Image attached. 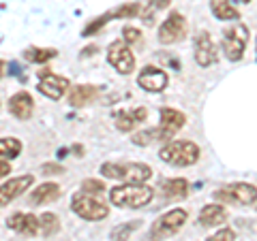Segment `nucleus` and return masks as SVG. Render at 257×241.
Returning <instances> with one entry per match:
<instances>
[{"label": "nucleus", "instance_id": "1", "mask_svg": "<svg viewBox=\"0 0 257 241\" xmlns=\"http://www.w3.org/2000/svg\"><path fill=\"white\" fill-rule=\"evenodd\" d=\"M152 196H155V190L146 184H122L118 188H111L109 192V200L111 205L118 207H128V210H140V207L148 205Z\"/></svg>", "mask_w": 257, "mask_h": 241}, {"label": "nucleus", "instance_id": "2", "mask_svg": "<svg viewBox=\"0 0 257 241\" xmlns=\"http://www.w3.org/2000/svg\"><path fill=\"white\" fill-rule=\"evenodd\" d=\"M101 175L109 180H120L124 184H146L152 178V168L142 162H103Z\"/></svg>", "mask_w": 257, "mask_h": 241}, {"label": "nucleus", "instance_id": "3", "mask_svg": "<svg viewBox=\"0 0 257 241\" xmlns=\"http://www.w3.org/2000/svg\"><path fill=\"white\" fill-rule=\"evenodd\" d=\"M159 158L172 166H191L199 160V148L193 141H170L161 148Z\"/></svg>", "mask_w": 257, "mask_h": 241}, {"label": "nucleus", "instance_id": "4", "mask_svg": "<svg viewBox=\"0 0 257 241\" xmlns=\"http://www.w3.org/2000/svg\"><path fill=\"white\" fill-rule=\"evenodd\" d=\"M71 210H73L79 218L90 220V222H99L105 220L109 216V207L105 203H101L99 198L90 196V192H77L73 194V200H71Z\"/></svg>", "mask_w": 257, "mask_h": 241}, {"label": "nucleus", "instance_id": "5", "mask_svg": "<svg viewBox=\"0 0 257 241\" xmlns=\"http://www.w3.org/2000/svg\"><path fill=\"white\" fill-rule=\"evenodd\" d=\"M246 41H248V30L242 26V24H236V26H231V28H225L223 30V41H221L225 58L231 60V62H238L244 56Z\"/></svg>", "mask_w": 257, "mask_h": 241}, {"label": "nucleus", "instance_id": "6", "mask_svg": "<svg viewBox=\"0 0 257 241\" xmlns=\"http://www.w3.org/2000/svg\"><path fill=\"white\" fill-rule=\"evenodd\" d=\"M212 196L225 205H253L257 200V188L251 184H231L216 190Z\"/></svg>", "mask_w": 257, "mask_h": 241}, {"label": "nucleus", "instance_id": "7", "mask_svg": "<svg viewBox=\"0 0 257 241\" xmlns=\"http://www.w3.org/2000/svg\"><path fill=\"white\" fill-rule=\"evenodd\" d=\"M107 62L118 70L120 75L133 73V68H135V56L131 52V45H128L124 38L114 41V43L107 47Z\"/></svg>", "mask_w": 257, "mask_h": 241}, {"label": "nucleus", "instance_id": "8", "mask_svg": "<svg viewBox=\"0 0 257 241\" xmlns=\"http://www.w3.org/2000/svg\"><path fill=\"white\" fill-rule=\"evenodd\" d=\"M184 36H187V20H184V15L176 11L170 13V18L161 24V28H159V41L163 45H174L182 41Z\"/></svg>", "mask_w": 257, "mask_h": 241}, {"label": "nucleus", "instance_id": "9", "mask_svg": "<svg viewBox=\"0 0 257 241\" xmlns=\"http://www.w3.org/2000/svg\"><path fill=\"white\" fill-rule=\"evenodd\" d=\"M187 212L184 210H170L167 214H163L161 218H157V222L152 224V232L155 235H159L161 239H165V237H170V235H176L182 226H184V222H187Z\"/></svg>", "mask_w": 257, "mask_h": 241}, {"label": "nucleus", "instance_id": "10", "mask_svg": "<svg viewBox=\"0 0 257 241\" xmlns=\"http://www.w3.org/2000/svg\"><path fill=\"white\" fill-rule=\"evenodd\" d=\"M39 77H41V82H39V92H41L43 96H47V98H52V100H60L64 92L69 90V79L67 77H60V75H56L52 73V70H39Z\"/></svg>", "mask_w": 257, "mask_h": 241}, {"label": "nucleus", "instance_id": "11", "mask_svg": "<svg viewBox=\"0 0 257 241\" xmlns=\"http://www.w3.org/2000/svg\"><path fill=\"white\" fill-rule=\"evenodd\" d=\"M7 226L15 232H20V235H26V237H35L41 232V222H39L35 214H22V212L13 214L7 218Z\"/></svg>", "mask_w": 257, "mask_h": 241}, {"label": "nucleus", "instance_id": "12", "mask_svg": "<svg viewBox=\"0 0 257 241\" xmlns=\"http://www.w3.org/2000/svg\"><path fill=\"white\" fill-rule=\"evenodd\" d=\"M184 122H187V118H184V114H180L178 109H172V107L161 109V124H159L161 141H170L184 126Z\"/></svg>", "mask_w": 257, "mask_h": 241}, {"label": "nucleus", "instance_id": "13", "mask_svg": "<svg viewBox=\"0 0 257 241\" xmlns=\"http://www.w3.org/2000/svg\"><path fill=\"white\" fill-rule=\"evenodd\" d=\"M138 86L144 88L146 92H152V94L163 92L165 88H167V75H165V70H161L157 66H144L142 73L138 75Z\"/></svg>", "mask_w": 257, "mask_h": 241}, {"label": "nucleus", "instance_id": "14", "mask_svg": "<svg viewBox=\"0 0 257 241\" xmlns=\"http://www.w3.org/2000/svg\"><path fill=\"white\" fill-rule=\"evenodd\" d=\"M32 182H35L32 175H20V178H13L9 182H5L3 186H0V207L9 205L13 198H18L20 194H24L26 188L32 186Z\"/></svg>", "mask_w": 257, "mask_h": 241}, {"label": "nucleus", "instance_id": "15", "mask_svg": "<svg viewBox=\"0 0 257 241\" xmlns=\"http://www.w3.org/2000/svg\"><path fill=\"white\" fill-rule=\"evenodd\" d=\"M195 60L199 66H210L216 62V45L206 30L195 36Z\"/></svg>", "mask_w": 257, "mask_h": 241}, {"label": "nucleus", "instance_id": "16", "mask_svg": "<svg viewBox=\"0 0 257 241\" xmlns=\"http://www.w3.org/2000/svg\"><path fill=\"white\" fill-rule=\"evenodd\" d=\"M32 111H35V100H32V96L22 90L18 94H13L9 98V114L18 120H30Z\"/></svg>", "mask_w": 257, "mask_h": 241}, {"label": "nucleus", "instance_id": "17", "mask_svg": "<svg viewBox=\"0 0 257 241\" xmlns=\"http://www.w3.org/2000/svg\"><path fill=\"white\" fill-rule=\"evenodd\" d=\"M148 116L146 107H138L135 111H118L116 114V128L120 132H131L140 122H144Z\"/></svg>", "mask_w": 257, "mask_h": 241}, {"label": "nucleus", "instance_id": "18", "mask_svg": "<svg viewBox=\"0 0 257 241\" xmlns=\"http://www.w3.org/2000/svg\"><path fill=\"white\" fill-rule=\"evenodd\" d=\"M62 194V188L58 184L54 182H47V184H41V186H37L32 190L30 194V203L32 205H45V203H54V200H58Z\"/></svg>", "mask_w": 257, "mask_h": 241}, {"label": "nucleus", "instance_id": "19", "mask_svg": "<svg viewBox=\"0 0 257 241\" xmlns=\"http://www.w3.org/2000/svg\"><path fill=\"white\" fill-rule=\"evenodd\" d=\"M96 96H99V88L96 86H90V84L75 86L73 90L69 92V105L71 107H84L88 102H92Z\"/></svg>", "mask_w": 257, "mask_h": 241}, {"label": "nucleus", "instance_id": "20", "mask_svg": "<svg viewBox=\"0 0 257 241\" xmlns=\"http://www.w3.org/2000/svg\"><path fill=\"white\" fill-rule=\"evenodd\" d=\"M227 220V212L223 205H206L199 212V224L202 226H221Z\"/></svg>", "mask_w": 257, "mask_h": 241}, {"label": "nucleus", "instance_id": "21", "mask_svg": "<svg viewBox=\"0 0 257 241\" xmlns=\"http://www.w3.org/2000/svg\"><path fill=\"white\" fill-rule=\"evenodd\" d=\"M161 192L165 198H184L189 194V182L182 178H174V180H163L161 182Z\"/></svg>", "mask_w": 257, "mask_h": 241}, {"label": "nucleus", "instance_id": "22", "mask_svg": "<svg viewBox=\"0 0 257 241\" xmlns=\"http://www.w3.org/2000/svg\"><path fill=\"white\" fill-rule=\"evenodd\" d=\"M210 9L214 13L216 20H223V22H236L240 18V13L236 6H231L229 0H210Z\"/></svg>", "mask_w": 257, "mask_h": 241}, {"label": "nucleus", "instance_id": "23", "mask_svg": "<svg viewBox=\"0 0 257 241\" xmlns=\"http://www.w3.org/2000/svg\"><path fill=\"white\" fill-rule=\"evenodd\" d=\"M22 154V143L13 136H3L0 139V160H13Z\"/></svg>", "mask_w": 257, "mask_h": 241}, {"label": "nucleus", "instance_id": "24", "mask_svg": "<svg viewBox=\"0 0 257 241\" xmlns=\"http://www.w3.org/2000/svg\"><path fill=\"white\" fill-rule=\"evenodd\" d=\"M56 56H58V52L52 50V47H47V50H41V47H28V50L24 52V58L28 62H35V64H45L52 58H56Z\"/></svg>", "mask_w": 257, "mask_h": 241}, {"label": "nucleus", "instance_id": "25", "mask_svg": "<svg viewBox=\"0 0 257 241\" xmlns=\"http://www.w3.org/2000/svg\"><path fill=\"white\" fill-rule=\"evenodd\" d=\"M142 226L140 220H133V222H124V224H118V226L111 228V239L114 241H126L128 237L133 235L135 230Z\"/></svg>", "mask_w": 257, "mask_h": 241}, {"label": "nucleus", "instance_id": "26", "mask_svg": "<svg viewBox=\"0 0 257 241\" xmlns=\"http://www.w3.org/2000/svg\"><path fill=\"white\" fill-rule=\"evenodd\" d=\"M39 222H41V235L43 237H52L60 230V220L56 218L54 214H43L39 216Z\"/></svg>", "mask_w": 257, "mask_h": 241}, {"label": "nucleus", "instance_id": "27", "mask_svg": "<svg viewBox=\"0 0 257 241\" xmlns=\"http://www.w3.org/2000/svg\"><path fill=\"white\" fill-rule=\"evenodd\" d=\"M131 141L135 143V146H150V143H155V141H161V130L159 128H148V130H140V132H135L131 136Z\"/></svg>", "mask_w": 257, "mask_h": 241}, {"label": "nucleus", "instance_id": "28", "mask_svg": "<svg viewBox=\"0 0 257 241\" xmlns=\"http://www.w3.org/2000/svg\"><path fill=\"white\" fill-rule=\"evenodd\" d=\"M109 20H114V13H111V11L103 13L101 18H96L94 22H90V24H88V26L84 28V32H82V36H92V34H96V32H99L103 26H105V24H107Z\"/></svg>", "mask_w": 257, "mask_h": 241}, {"label": "nucleus", "instance_id": "29", "mask_svg": "<svg viewBox=\"0 0 257 241\" xmlns=\"http://www.w3.org/2000/svg\"><path fill=\"white\" fill-rule=\"evenodd\" d=\"M140 11H142V6L138 2H131V4H120L111 13H114V20H126V18H138Z\"/></svg>", "mask_w": 257, "mask_h": 241}, {"label": "nucleus", "instance_id": "30", "mask_svg": "<svg viewBox=\"0 0 257 241\" xmlns=\"http://www.w3.org/2000/svg\"><path fill=\"white\" fill-rule=\"evenodd\" d=\"M122 38L128 45H138V43H142V32L138 28H133V26H126L122 30Z\"/></svg>", "mask_w": 257, "mask_h": 241}, {"label": "nucleus", "instance_id": "31", "mask_svg": "<svg viewBox=\"0 0 257 241\" xmlns=\"http://www.w3.org/2000/svg\"><path fill=\"white\" fill-rule=\"evenodd\" d=\"M82 190L84 192H94V194H99V192H103L105 190V184H103L101 180H84L82 182Z\"/></svg>", "mask_w": 257, "mask_h": 241}, {"label": "nucleus", "instance_id": "32", "mask_svg": "<svg viewBox=\"0 0 257 241\" xmlns=\"http://www.w3.org/2000/svg\"><path fill=\"white\" fill-rule=\"evenodd\" d=\"M236 239V232L231 228H221L219 232H214L212 237H208L206 241H234Z\"/></svg>", "mask_w": 257, "mask_h": 241}, {"label": "nucleus", "instance_id": "33", "mask_svg": "<svg viewBox=\"0 0 257 241\" xmlns=\"http://www.w3.org/2000/svg\"><path fill=\"white\" fill-rule=\"evenodd\" d=\"M64 168L60 166V164H50V162H45L43 164V173H47V175H58V173H62Z\"/></svg>", "mask_w": 257, "mask_h": 241}, {"label": "nucleus", "instance_id": "34", "mask_svg": "<svg viewBox=\"0 0 257 241\" xmlns=\"http://www.w3.org/2000/svg\"><path fill=\"white\" fill-rule=\"evenodd\" d=\"M9 171H11L9 162H5V160H0V178H5V175H9Z\"/></svg>", "mask_w": 257, "mask_h": 241}, {"label": "nucleus", "instance_id": "35", "mask_svg": "<svg viewBox=\"0 0 257 241\" xmlns=\"http://www.w3.org/2000/svg\"><path fill=\"white\" fill-rule=\"evenodd\" d=\"M155 6L157 9H165V6H170V0H157Z\"/></svg>", "mask_w": 257, "mask_h": 241}, {"label": "nucleus", "instance_id": "36", "mask_svg": "<svg viewBox=\"0 0 257 241\" xmlns=\"http://www.w3.org/2000/svg\"><path fill=\"white\" fill-rule=\"evenodd\" d=\"M144 241H163V239H161L159 235H155V232H152V230H150V235H148L146 239H144Z\"/></svg>", "mask_w": 257, "mask_h": 241}, {"label": "nucleus", "instance_id": "37", "mask_svg": "<svg viewBox=\"0 0 257 241\" xmlns=\"http://www.w3.org/2000/svg\"><path fill=\"white\" fill-rule=\"evenodd\" d=\"M92 54H96V47H86L82 56H92Z\"/></svg>", "mask_w": 257, "mask_h": 241}, {"label": "nucleus", "instance_id": "38", "mask_svg": "<svg viewBox=\"0 0 257 241\" xmlns=\"http://www.w3.org/2000/svg\"><path fill=\"white\" fill-rule=\"evenodd\" d=\"M238 2H244V4H248V2H251V0H238Z\"/></svg>", "mask_w": 257, "mask_h": 241}, {"label": "nucleus", "instance_id": "39", "mask_svg": "<svg viewBox=\"0 0 257 241\" xmlns=\"http://www.w3.org/2000/svg\"><path fill=\"white\" fill-rule=\"evenodd\" d=\"M0 77H3V73H0Z\"/></svg>", "mask_w": 257, "mask_h": 241}]
</instances>
